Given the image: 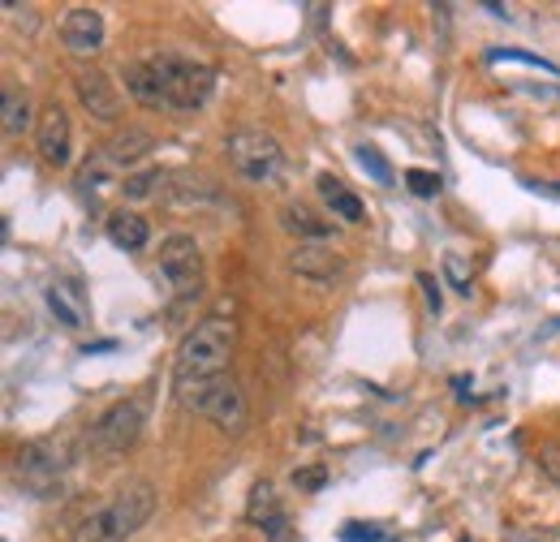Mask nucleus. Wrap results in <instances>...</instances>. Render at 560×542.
Masks as SVG:
<instances>
[{"instance_id":"nucleus-29","label":"nucleus","mask_w":560,"mask_h":542,"mask_svg":"<svg viewBox=\"0 0 560 542\" xmlns=\"http://www.w3.org/2000/svg\"><path fill=\"white\" fill-rule=\"evenodd\" d=\"M328 482V470H319V466H306V470H293V486H302V491H319Z\"/></svg>"},{"instance_id":"nucleus-18","label":"nucleus","mask_w":560,"mask_h":542,"mask_svg":"<svg viewBox=\"0 0 560 542\" xmlns=\"http://www.w3.org/2000/svg\"><path fill=\"white\" fill-rule=\"evenodd\" d=\"M44 306H48V315L61 323V328H70V332H82L86 328V306H82V297L73 293L70 284H48L44 288Z\"/></svg>"},{"instance_id":"nucleus-16","label":"nucleus","mask_w":560,"mask_h":542,"mask_svg":"<svg viewBox=\"0 0 560 542\" xmlns=\"http://www.w3.org/2000/svg\"><path fill=\"white\" fill-rule=\"evenodd\" d=\"M315 190H319L324 207L332 211V220H346V224H362L366 207H362V199L353 195V190L346 186V181H341V177H332V173H319V177H315Z\"/></svg>"},{"instance_id":"nucleus-23","label":"nucleus","mask_w":560,"mask_h":542,"mask_svg":"<svg viewBox=\"0 0 560 542\" xmlns=\"http://www.w3.org/2000/svg\"><path fill=\"white\" fill-rule=\"evenodd\" d=\"M353 155H358V164H362V168H366V173H371V177H375L380 186H393V181H397V173H393V168L384 164V155H380L375 146L358 142V146H353Z\"/></svg>"},{"instance_id":"nucleus-15","label":"nucleus","mask_w":560,"mask_h":542,"mask_svg":"<svg viewBox=\"0 0 560 542\" xmlns=\"http://www.w3.org/2000/svg\"><path fill=\"white\" fill-rule=\"evenodd\" d=\"M151 146H155V138L147 134V130H139V126H121V130L108 138L100 151H104V155H108V160H113V164H117V168L130 177V168H135L139 160H147V155H151Z\"/></svg>"},{"instance_id":"nucleus-11","label":"nucleus","mask_w":560,"mask_h":542,"mask_svg":"<svg viewBox=\"0 0 560 542\" xmlns=\"http://www.w3.org/2000/svg\"><path fill=\"white\" fill-rule=\"evenodd\" d=\"M121 181H126V173L95 146V151H86V160H82V168L73 173V190H78V199L91 207V211H100V203L108 199V195H117L121 190Z\"/></svg>"},{"instance_id":"nucleus-25","label":"nucleus","mask_w":560,"mask_h":542,"mask_svg":"<svg viewBox=\"0 0 560 542\" xmlns=\"http://www.w3.org/2000/svg\"><path fill=\"white\" fill-rule=\"evenodd\" d=\"M491 66H500V61H522V66H539V69H548V73H560L548 57H535V52H526V48H488L483 52Z\"/></svg>"},{"instance_id":"nucleus-13","label":"nucleus","mask_w":560,"mask_h":542,"mask_svg":"<svg viewBox=\"0 0 560 542\" xmlns=\"http://www.w3.org/2000/svg\"><path fill=\"white\" fill-rule=\"evenodd\" d=\"M280 228H284L289 237H298L302 246H324V241L337 233V224H332V220H324L315 207L298 203V199L280 203Z\"/></svg>"},{"instance_id":"nucleus-14","label":"nucleus","mask_w":560,"mask_h":542,"mask_svg":"<svg viewBox=\"0 0 560 542\" xmlns=\"http://www.w3.org/2000/svg\"><path fill=\"white\" fill-rule=\"evenodd\" d=\"M289 271L328 284V280H337V275L346 271V259L332 255V250H324V246H293V250H289Z\"/></svg>"},{"instance_id":"nucleus-4","label":"nucleus","mask_w":560,"mask_h":542,"mask_svg":"<svg viewBox=\"0 0 560 542\" xmlns=\"http://www.w3.org/2000/svg\"><path fill=\"white\" fill-rule=\"evenodd\" d=\"M73 461H78V448H73L70 435L26 439L13 452V482L26 495H57L66 486V478L73 474Z\"/></svg>"},{"instance_id":"nucleus-28","label":"nucleus","mask_w":560,"mask_h":542,"mask_svg":"<svg viewBox=\"0 0 560 542\" xmlns=\"http://www.w3.org/2000/svg\"><path fill=\"white\" fill-rule=\"evenodd\" d=\"M419 288H422L427 310H431V315H440V310H444V293H440V284H435V275H431V271H419Z\"/></svg>"},{"instance_id":"nucleus-19","label":"nucleus","mask_w":560,"mask_h":542,"mask_svg":"<svg viewBox=\"0 0 560 542\" xmlns=\"http://www.w3.org/2000/svg\"><path fill=\"white\" fill-rule=\"evenodd\" d=\"M108 241L126 255H139L142 246L151 241V224L142 220L139 211H113L108 215Z\"/></svg>"},{"instance_id":"nucleus-24","label":"nucleus","mask_w":560,"mask_h":542,"mask_svg":"<svg viewBox=\"0 0 560 542\" xmlns=\"http://www.w3.org/2000/svg\"><path fill=\"white\" fill-rule=\"evenodd\" d=\"M4 17H9V26L22 31V35H35V31H39V9H35V4L4 0Z\"/></svg>"},{"instance_id":"nucleus-5","label":"nucleus","mask_w":560,"mask_h":542,"mask_svg":"<svg viewBox=\"0 0 560 542\" xmlns=\"http://www.w3.org/2000/svg\"><path fill=\"white\" fill-rule=\"evenodd\" d=\"M142 431H147V405L135 401V397H126V401L108 405L95 422H91V431H86L82 444H86L91 457H100V461H117V457H126V452L139 448Z\"/></svg>"},{"instance_id":"nucleus-10","label":"nucleus","mask_w":560,"mask_h":542,"mask_svg":"<svg viewBox=\"0 0 560 542\" xmlns=\"http://www.w3.org/2000/svg\"><path fill=\"white\" fill-rule=\"evenodd\" d=\"M73 95H78V104L95 117V121H104V126H117L121 121V91L113 86V78L104 73V69H73Z\"/></svg>"},{"instance_id":"nucleus-17","label":"nucleus","mask_w":560,"mask_h":542,"mask_svg":"<svg viewBox=\"0 0 560 542\" xmlns=\"http://www.w3.org/2000/svg\"><path fill=\"white\" fill-rule=\"evenodd\" d=\"M246 521L268 530V534H280L284 530V512H280V499H277V486L268 478H259L246 495Z\"/></svg>"},{"instance_id":"nucleus-7","label":"nucleus","mask_w":560,"mask_h":542,"mask_svg":"<svg viewBox=\"0 0 560 542\" xmlns=\"http://www.w3.org/2000/svg\"><path fill=\"white\" fill-rule=\"evenodd\" d=\"M224 151H229L233 173H237L242 181H250V186H277L280 177H284V168H289L284 146L277 142V134L255 130V126L229 134V146H224Z\"/></svg>"},{"instance_id":"nucleus-31","label":"nucleus","mask_w":560,"mask_h":542,"mask_svg":"<svg viewBox=\"0 0 560 542\" xmlns=\"http://www.w3.org/2000/svg\"><path fill=\"white\" fill-rule=\"evenodd\" d=\"M444 271H448V280H453L462 293H470V275H466V268H462L457 255H444Z\"/></svg>"},{"instance_id":"nucleus-30","label":"nucleus","mask_w":560,"mask_h":542,"mask_svg":"<svg viewBox=\"0 0 560 542\" xmlns=\"http://www.w3.org/2000/svg\"><path fill=\"white\" fill-rule=\"evenodd\" d=\"M539 470L560 486V444H544L539 448Z\"/></svg>"},{"instance_id":"nucleus-32","label":"nucleus","mask_w":560,"mask_h":542,"mask_svg":"<svg viewBox=\"0 0 560 542\" xmlns=\"http://www.w3.org/2000/svg\"><path fill=\"white\" fill-rule=\"evenodd\" d=\"M522 186H526V190H535V195H548V199H560V186H552V181H530V177H526Z\"/></svg>"},{"instance_id":"nucleus-20","label":"nucleus","mask_w":560,"mask_h":542,"mask_svg":"<svg viewBox=\"0 0 560 542\" xmlns=\"http://www.w3.org/2000/svg\"><path fill=\"white\" fill-rule=\"evenodd\" d=\"M164 199H168V207H182V211L208 207V203H215V186H211L208 177H195V173H173Z\"/></svg>"},{"instance_id":"nucleus-21","label":"nucleus","mask_w":560,"mask_h":542,"mask_svg":"<svg viewBox=\"0 0 560 542\" xmlns=\"http://www.w3.org/2000/svg\"><path fill=\"white\" fill-rule=\"evenodd\" d=\"M0 126H4L9 138L35 130V121H31V99H26V91H22L18 82H4V91H0Z\"/></svg>"},{"instance_id":"nucleus-6","label":"nucleus","mask_w":560,"mask_h":542,"mask_svg":"<svg viewBox=\"0 0 560 542\" xmlns=\"http://www.w3.org/2000/svg\"><path fill=\"white\" fill-rule=\"evenodd\" d=\"M173 397H177L182 409L208 417V422H215L229 435H237L246 426V397H242V388L229 375L203 379V384H173Z\"/></svg>"},{"instance_id":"nucleus-26","label":"nucleus","mask_w":560,"mask_h":542,"mask_svg":"<svg viewBox=\"0 0 560 542\" xmlns=\"http://www.w3.org/2000/svg\"><path fill=\"white\" fill-rule=\"evenodd\" d=\"M406 190L419 195V199H435L444 190V181L435 173H427V168H406Z\"/></svg>"},{"instance_id":"nucleus-9","label":"nucleus","mask_w":560,"mask_h":542,"mask_svg":"<svg viewBox=\"0 0 560 542\" xmlns=\"http://www.w3.org/2000/svg\"><path fill=\"white\" fill-rule=\"evenodd\" d=\"M35 151L52 168H70L73 160V121L61 104H44L35 121Z\"/></svg>"},{"instance_id":"nucleus-12","label":"nucleus","mask_w":560,"mask_h":542,"mask_svg":"<svg viewBox=\"0 0 560 542\" xmlns=\"http://www.w3.org/2000/svg\"><path fill=\"white\" fill-rule=\"evenodd\" d=\"M104 13L100 9H86V4H78L70 9L66 17H61V44H66V52L73 57H91V52H100L104 48Z\"/></svg>"},{"instance_id":"nucleus-1","label":"nucleus","mask_w":560,"mask_h":542,"mask_svg":"<svg viewBox=\"0 0 560 542\" xmlns=\"http://www.w3.org/2000/svg\"><path fill=\"white\" fill-rule=\"evenodd\" d=\"M121 86L130 99L147 113H199L215 91V69L195 57L160 52V57H139L121 69Z\"/></svg>"},{"instance_id":"nucleus-2","label":"nucleus","mask_w":560,"mask_h":542,"mask_svg":"<svg viewBox=\"0 0 560 542\" xmlns=\"http://www.w3.org/2000/svg\"><path fill=\"white\" fill-rule=\"evenodd\" d=\"M237 349V323L233 319H203L195 323L173 357V384H203V379H220L229 375Z\"/></svg>"},{"instance_id":"nucleus-27","label":"nucleus","mask_w":560,"mask_h":542,"mask_svg":"<svg viewBox=\"0 0 560 542\" xmlns=\"http://www.w3.org/2000/svg\"><path fill=\"white\" fill-rule=\"evenodd\" d=\"M341 542H388V534H384V526H371V521H346Z\"/></svg>"},{"instance_id":"nucleus-8","label":"nucleus","mask_w":560,"mask_h":542,"mask_svg":"<svg viewBox=\"0 0 560 542\" xmlns=\"http://www.w3.org/2000/svg\"><path fill=\"white\" fill-rule=\"evenodd\" d=\"M160 275L164 284L177 293V297H195L203 288V250L190 233H173L164 246H160Z\"/></svg>"},{"instance_id":"nucleus-22","label":"nucleus","mask_w":560,"mask_h":542,"mask_svg":"<svg viewBox=\"0 0 560 542\" xmlns=\"http://www.w3.org/2000/svg\"><path fill=\"white\" fill-rule=\"evenodd\" d=\"M168 177H173V173H160V168L130 173V177L121 181V199H126V203H147V199H160V195H168Z\"/></svg>"},{"instance_id":"nucleus-3","label":"nucleus","mask_w":560,"mask_h":542,"mask_svg":"<svg viewBox=\"0 0 560 542\" xmlns=\"http://www.w3.org/2000/svg\"><path fill=\"white\" fill-rule=\"evenodd\" d=\"M151 512H155V486L142 478H130L104 508H95L91 517L78 521L70 542H126L151 521Z\"/></svg>"}]
</instances>
